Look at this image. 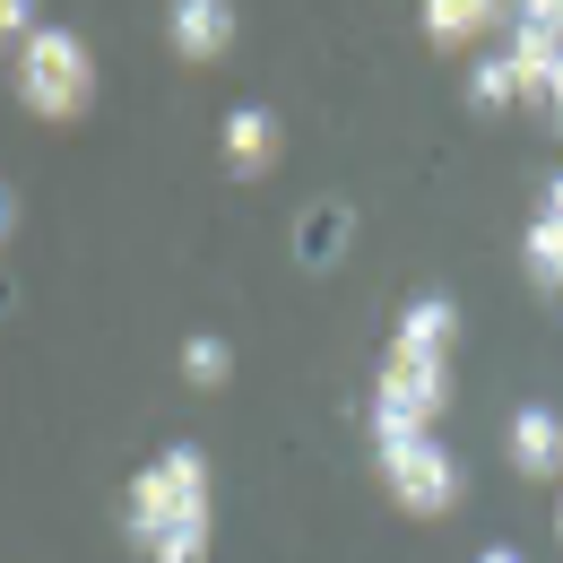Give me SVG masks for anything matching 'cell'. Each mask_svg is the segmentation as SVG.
Here are the masks:
<instances>
[{
  "label": "cell",
  "mask_w": 563,
  "mask_h": 563,
  "mask_svg": "<svg viewBox=\"0 0 563 563\" xmlns=\"http://www.w3.org/2000/svg\"><path fill=\"white\" fill-rule=\"evenodd\" d=\"M122 529L140 563H209V451L200 442L156 451L122 494Z\"/></svg>",
  "instance_id": "cell-1"
},
{
  "label": "cell",
  "mask_w": 563,
  "mask_h": 563,
  "mask_svg": "<svg viewBox=\"0 0 563 563\" xmlns=\"http://www.w3.org/2000/svg\"><path fill=\"white\" fill-rule=\"evenodd\" d=\"M87 96H96L87 44H78L70 26H35L26 53H18V104L44 113V122H70V113H87Z\"/></svg>",
  "instance_id": "cell-2"
},
{
  "label": "cell",
  "mask_w": 563,
  "mask_h": 563,
  "mask_svg": "<svg viewBox=\"0 0 563 563\" xmlns=\"http://www.w3.org/2000/svg\"><path fill=\"white\" fill-rule=\"evenodd\" d=\"M373 468H382V486L399 494V511H424V520H442V511H460V460H451V442L442 433H399V442H373Z\"/></svg>",
  "instance_id": "cell-3"
},
{
  "label": "cell",
  "mask_w": 563,
  "mask_h": 563,
  "mask_svg": "<svg viewBox=\"0 0 563 563\" xmlns=\"http://www.w3.org/2000/svg\"><path fill=\"white\" fill-rule=\"evenodd\" d=\"M451 408V364H417V355H382V382H373V442H399V433H433Z\"/></svg>",
  "instance_id": "cell-4"
},
{
  "label": "cell",
  "mask_w": 563,
  "mask_h": 563,
  "mask_svg": "<svg viewBox=\"0 0 563 563\" xmlns=\"http://www.w3.org/2000/svg\"><path fill=\"white\" fill-rule=\"evenodd\" d=\"M503 26H511V70H520V87L547 96V78H555V62H563V0H529V9H511Z\"/></svg>",
  "instance_id": "cell-5"
},
{
  "label": "cell",
  "mask_w": 563,
  "mask_h": 563,
  "mask_svg": "<svg viewBox=\"0 0 563 563\" xmlns=\"http://www.w3.org/2000/svg\"><path fill=\"white\" fill-rule=\"evenodd\" d=\"M217 156H225L234 183H261V174L278 165V113H269V104H234V113L217 122Z\"/></svg>",
  "instance_id": "cell-6"
},
{
  "label": "cell",
  "mask_w": 563,
  "mask_h": 563,
  "mask_svg": "<svg viewBox=\"0 0 563 563\" xmlns=\"http://www.w3.org/2000/svg\"><path fill=\"white\" fill-rule=\"evenodd\" d=\"M503 442H511V468H520V477H563V417L547 399H520Z\"/></svg>",
  "instance_id": "cell-7"
},
{
  "label": "cell",
  "mask_w": 563,
  "mask_h": 563,
  "mask_svg": "<svg viewBox=\"0 0 563 563\" xmlns=\"http://www.w3.org/2000/svg\"><path fill=\"white\" fill-rule=\"evenodd\" d=\"M451 339H460V303L451 295H417L390 330V355H417V364H451Z\"/></svg>",
  "instance_id": "cell-8"
},
{
  "label": "cell",
  "mask_w": 563,
  "mask_h": 563,
  "mask_svg": "<svg viewBox=\"0 0 563 563\" xmlns=\"http://www.w3.org/2000/svg\"><path fill=\"white\" fill-rule=\"evenodd\" d=\"M165 35H174L183 62H217V53L234 44V9H225V0H174V9H165Z\"/></svg>",
  "instance_id": "cell-9"
},
{
  "label": "cell",
  "mask_w": 563,
  "mask_h": 563,
  "mask_svg": "<svg viewBox=\"0 0 563 563\" xmlns=\"http://www.w3.org/2000/svg\"><path fill=\"white\" fill-rule=\"evenodd\" d=\"M486 26H503V9H486V0H424V44H433V53L477 44Z\"/></svg>",
  "instance_id": "cell-10"
},
{
  "label": "cell",
  "mask_w": 563,
  "mask_h": 563,
  "mask_svg": "<svg viewBox=\"0 0 563 563\" xmlns=\"http://www.w3.org/2000/svg\"><path fill=\"white\" fill-rule=\"evenodd\" d=\"M520 269H529L538 295H563V225L555 217H538V225L520 234Z\"/></svg>",
  "instance_id": "cell-11"
},
{
  "label": "cell",
  "mask_w": 563,
  "mask_h": 563,
  "mask_svg": "<svg viewBox=\"0 0 563 563\" xmlns=\"http://www.w3.org/2000/svg\"><path fill=\"white\" fill-rule=\"evenodd\" d=\"M183 373H191L200 390H217V382L234 373V347H225L217 330H191V339H183Z\"/></svg>",
  "instance_id": "cell-12"
},
{
  "label": "cell",
  "mask_w": 563,
  "mask_h": 563,
  "mask_svg": "<svg viewBox=\"0 0 563 563\" xmlns=\"http://www.w3.org/2000/svg\"><path fill=\"white\" fill-rule=\"evenodd\" d=\"M468 96H477L486 113H503V104H520L529 87H520V70H511L503 53H486V62H477V78H468Z\"/></svg>",
  "instance_id": "cell-13"
},
{
  "label": "cell",
  "mask_w": 563,
  "mask_h": 563,
  "mask_svg": "<svg viewBox=\"0 0 563 563\" xmlns=\"http://www.w3.org/2000/svg\"><path fill=\"white\" fill-rule=\"evenodd\" d=\"M339 225H347V209H312L303 217V261H312V269L339 261Z\"/></svg>",
  "instance_id": "cell-14"
},
{
  "label": "cell",
  "mask_w": 563,
  "mask_h": 563,
  "mask_svg": "<svg viewBox=\"0 0 563 563\" xmlns=\"http://www.w3.org/2000/svg\"><path fill=\"white\" fill-rule=\"evenodd\" d=\"M26 35H35V9H26V0H0V44L26 53Z\"/></svg>",
  "instance_id": "cell-15"
},
{
  "label": "cell",
  "mask_w": 563,
  "mask_h": 563,
  "mask_svg": "<svg viewBox=\"0 0 563 563\" xmlns=\"http://www.w3.org/2000/svg\"><path fill=\"white\" fill-rule=\"evenodd\" d=\"M9 234H18V191L0 183V243H9Z\"/></svg>",
  "instance_id": "cell-16"
},
{
  "label": "cell",
  "mask_w": 563,
  "mask_h": 563,
  "mask_svg": "<svg viewBox=\"0 0 563 563\" xmlns=\"http://www.w3.org/2000/svg\"><path fill=\"white\" fill-rule=\"evenodd\" d=\"M547 113L563 122V62H555V78H547Z\"/></svg>",
  "instance_id": "cell-17"
},
{
  "label": "cell",
  "mask_w": 563,
  "mask_h": 563,
  "mask_svg": "<svg viewBox=\"0 0 563 563\" xmlns=\"http://www.w3.org/2000/svg\"><path fill=\"white\" fill-rule=\"evenodd\" d=\"M538 217H555V225H563V174L547 183V209H538Z\"/></svg>",
  "instance_id": "cell-18"
},
{
  "label": "cell",
  "mask_w": 563,
  "mask_h": 563,
  "mask_svg": "<svg viewBox=\"0 0 563 563\" xmlns=\"http://www.w3.org/2000/svg\"><path fill=\"white\" fill-rule=\"evenodd\" d=\"M477 563H520V547H486V555H477Z\"/></svg>",
  "instance_id": "cell-19"
},
{
  "label": "cell",
  "mask_w": 563,
  "mask_h": 563,
  "mask_svg": "<svg viewBox=\"0 0 563 563\" xmlns=\"http://www.w3.org/2000/svg\"><path fill=\"white\" fill-rule=\"evenodd\" d=\"M555 538H563V503H555Z\"/></svg>",
  "instance_id": "cell-20"
}]
</instances>
